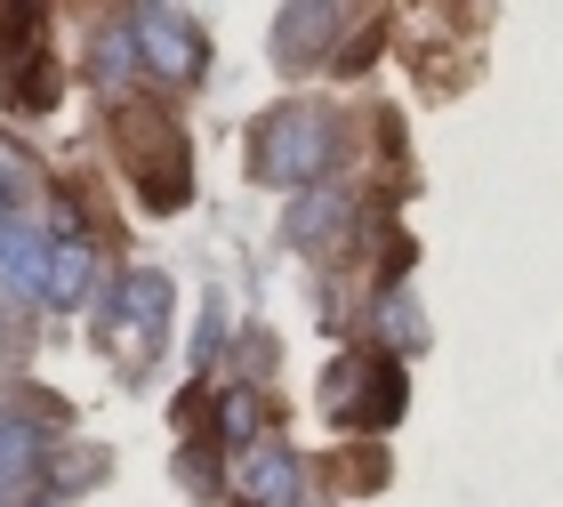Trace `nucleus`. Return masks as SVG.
<instances>
[{
    "instance_id": "obj_4",
    "label": "nucleus",
    "mask_w": 563,
    "mask_h": 507,
    "mask_svg": "<svg viewBox=\"0 0 563 507\" xmlns=\"http://www.w3.org/2000/svg\"><path fill=\"white\" fill-rule=\"evenodd\" d=\"M130 48H137V65L145 73H162V81H194L201 65H210V41H201V24L194 16H177V9H130Z\"/></svg>"
},
{
    "instance_id": "obj_1",
    "label": "nucleus",
    "mask_w": 563,
    "mask_h": 507,
    "mask_svg": "<svg viewBox=\"0 0 563 507\" xmlns=\"http://www.w3.org/2000/svg\"><path fill=\"white\" fill-rule=\"evenodd\" d=\"M113 137H121V162H130V186H137L145 210H186L194 154H186L177 113L169 106H145V97H113Z\"/></svg>"
},
{
    "instance_id": "obj_12",
    "label": "nucleus",
    "mask_w": 563,
    "mask_h": 507,
    "mask_svg": "<svg viewBox=\"0 0 563 507\" xmlns=\"http://www.w3.org/2000/svg\"><path fill=\"white\" fill-rule=\"evenodd\" d=\"M41 467V427H24L16 411H0V492H16Z\"/></svg>"
},
{
    "instance_id": "obj_11",
    "label": "nucleus",
    "mask_w": 563,
    "mask_h": 507,
    "mask_svg": "<svg viewBox=\"0 0 563 507\" xmlns=\"http://www.w3.org/2000/svg\"><path fill=\"white\" fill-rule=\"evenodd\" d=\"M322 484H339L346 499L378 492V484H387V451H378V443H354V451H339V460H322Z\"/></svg>"
},
{
    "instance_id": "obj_16",
    "label": "nucleus",
    "mask_w": 563,
    "mask_h": 507,
    "mask_svg": "<svg viewBox=\"0 0 563 507\" xmlns=\"http://www.w3.org/2000/svg\"><path fill=\"white\" fill-rule=\"evenodd\" d=\"M130 65H137L130 33H121V24H106V41H97V73H106V89H113V73H130Z\"/></svg>"
},
{
    "instance_id": "obj_17",
    "label": "nucleus",
    "mask_w": 563,
    "mask_h": 507,
    "mask_svg": "<svg viewBox=\"0 0 563 507\" xmlns=\"http://www.w3.org/2000/svg\"><path fill=\"white\" fill-rule=\"evenodd\" d=\"M387 331H395L402 346H411V339H419V315H411V298H387Z\"/></svg>"
},
{
    "instance_id": "obj_5",
    "label": "nucleus",
    "mask_w": 563,
    "mask_h": 507,
    "mask_svg": "<svg viewBox=\"0 0 563 507\" xmlns=\"http://www.w3.org/2000/svg\"><path fill=\"white\" fill-rule=\"evenodd\" d=\"M121 315H130V331H113L106 346L113 354H153L162 331H169V283H162V274H130V283L113 290V322Z\"/></svg>"
},
{
    "instance_id": "obj_13",
    "label": "nucleus",
    "mask_w": 563,
    "mask_h": 507,
    "mask_svg": "<svg viewBox=\"0 0 563 507\" xmlns=\"http://www.w3.org/2000/svg\"><path fill=\"white\" fill-rule=\"evenodd\" d=\"M210 436H225V443H242V451H250V443L266 436V411H258V395H250V387H234V395L218 403V427H210Z\"/></svg>"
},
{
    "instance_id": "obj_10",
    "label": "nucleus",
    "mask_w": 563,
    "mask_h": 507,
    "mask_svg": "<svg viewBox=\"0 0 563 507\" xmlns=\"http://www.w3.org/2000/svg\"><path fill=\"white\" fill-rule=\"evenodd\" d=\"M242 499L250 507H298V460L290 451H258L242 467Z\"/></svg>"
},
{
    "instance_id": "obj_8",
    "label": "nucleus",
    "mask_w": 563,
    "mask_h": 507,
    "mask_svg": "<svg viewBox=\"0 0 563 507\" xmlns=\"http://www.w3.org/2000/svg\"><path fill=\"white\" fill-rule=\"evenodd\" d=\"M346 24V9H282V65H306V57H330V33Z\"/></svg>"
},
{
    "instance_id": "obj_15",
    "label": "nucleus",
    "mask_w": 563,
    "mask_h": 507,
    "mask_svg": "<svg viewBox=\"0 0 563 507\" xmlns=\"http://www.w3.org/2000/svg\"><path fill=\"white\" fill-rule=\"evenodd\" d=\"M177 484H194L201 499H210V492H218V460H210L201 443H186V451H177Z\"/></svg>"
},
{
    "instance_id": "obj_14",
    "label": "nucleus",
    "mask_w": 563,
    "mask_h": 507,
    "mask_svg": "<svg viewBox=\"0 0 563 507\" xmlns=\"http://www.w3.org/2000/svg\"><path fill=\"white\" fill-rule=\"evenodd\" d=\"M24 186H33V162L0 145V225H9V210H16V194H24Z\"/></svg>"
},
{
    "instance_id": "obj_3",
    "label": "nucleus",
    "mask_w": 563,
    "mask_h": 507,
    "mask_svg": "<svg viewBox=\"0 0 563 507\" xmlns=\"http://www.w3.org/2000/svg\"><path fill=\"white\" fill-rule=\"evenodd\" d=\"M330 427H387L402 411V363L395 354H339L322 378Z\"/></svg>"
},
{
    "instance_id": "obj_2",
    "label": "nucleus",
    "mask_w": 563,
    "mask_h": 507,
    "mask_svg": "<svg viewBox=\"0 0 563 507\" xmlns=\"http://www.w3.org/2000/svg\"><path fill=\"white\" fill-rule=\"evenodd\" d=\"M330 169H339V113L314 97H290L250 130V177L266 186H314Z\"/></svg>"
},
{
    "instance_id": "obj_9",
    "label": "nucleus",
    "mask_w": 563,
    "mask_h": 507,
    "mask_svg": "<svg viewBox=\"0 0 563 507\" xmlns=\"http://www.w3.org/2000/svg\"><path fill=\"white\" fill-rule=\"evenodd\" d=\"M57 97H65V65H57V48H41V57L9 65V113H48Z\"/></svg>"
},
{
    "instance_id": "obj_6",
    "label": "nucleus",
    "mask_w": 563,
    "mask_h": 507,
    "mask_svg": "<svg viewBox=\"0 0 563 507\" xmlns=\"http://www.w3.org/2000/svg\"><path fill=\"white\" fill-rule=\"evenodd\" d=\"M41 298L48 307H89L97 298V242H48V258H41Z\"/></svg>"
},
{
    "instance_id": "obj_7",
    "label": "nucleus",
    "mask_w": 563,
    "mask_h": 507,
    "mask_svg": "<svg viewBox=\"0 0 563 507\" xmlns=\"http://www.w3.org/2000/svg\"><path fill=\"white\" fill-rule=\"evenodd\" d=\"M346 225H354V210H346L339 194H298L282 234H290L298 250H339V242H346Z\"/></svg>"
}]
</instances>
